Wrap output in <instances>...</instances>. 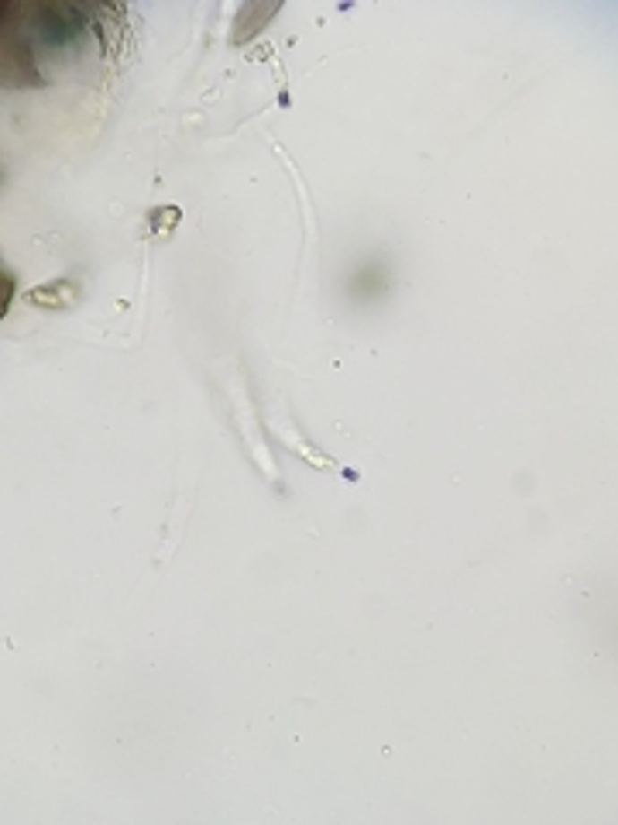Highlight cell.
I'll return each instance as SVG.
<instances>
[{
	"label": "cell",
	"mask_w": 618,
	"mask_h": 825,
	"mask_svg": "<svg viewBox=\"0 0 618 825\" xmlns=\"http://www.w3.org/2000/svg\"><path fill=\"white\" fill-rule=\"evenodd\" d=\"M18 14L28 39L39 45H73L93 24L82 4H18Z\"/></svg>",
	"instance_id": "1"
},
{
	"label": "cell",
	"mask_w": 618,
	"mask_h": 825,
	"mask_svg": "<svg viewBox=\"0 0 618 825\" xmlns=\"http://www.w3.org/2000/svg\"><path fill=\"white\" fill-rule=\"evenodd\" d=\"M0 41H4V86H41V73L35 65V41L28 39L21 24L18 4H0Z\"/></svg>",
	"instance_id": "2"
},
{
	"label": "cell",
	"mask_w": 618,
	"mask_h": 825,
	"mask_svg": "<svg viewBox=\"0 0 618 825\" xmlns=\"http://www.w3.org/2000/svg\"><path fill=\"white\" fill-rule=\"evenodd\" d=\"M73 296H76V282H73V279H56V282H48V286H39L28 292V300H31L35 307H48V309H59V307H65V303H73Z\"/></svg>",
	"instance_id": "3"
},
{
	"label": "cell",
	"mask_w": 618,
	"mask_h": 825,
	"mask_svg": "<svg viewBox=\"0 0 618 825\" xmlns=\"http://www.w3.org/2000/svg\"><path fill=\"white\" fill-rule=\"evenodd\" d=\"M275 11H279V4H245V7H241V18L234 24V28H237V31H234V41H245L251 31H258Z\"/></svg>",
	"instance_id": "4"
},
{
	"label": "cell",
	"mask_w": 618,
	"mask_h": 825,
	"mask_svg": "<svg viewBox=\"0 0 618 825\" xmlns=\"http://www.w3.org/2000/svg\"><path fill=\"white\" fill-rule=\"evenodd\" d=\"M148 221H151V230H159V227H176L179 224V206H162V210H151L148 213Z\"/></svg>",
	"instance_id": "5"
},
{
	"label": "cell",
	"mask_w": 618,
	"mask_h": 825,
	"mask_svg": "<svg viewBox=\"0 0 618 825\" xmlns=\"http://www.w3.org/2000/svg\"><path fill=\"white\" fill-rule=\"evenodd\" d=\"M14 282H18V275H14L11 268H4V272H0V300H4V313H7L11 300H14Z\"/></svg>",
	"instance_id": "6"
}]
</instances>
